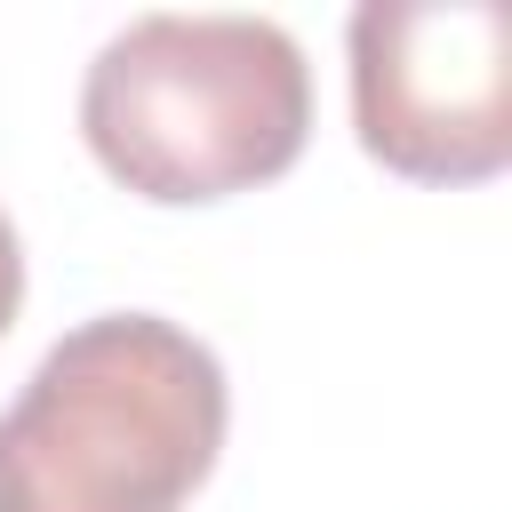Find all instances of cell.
Instances as JSON below:
<instances>
[{
	"label": "cell",
	"instance_id": "cell-4",
	"mask_svg": "<svg viewBox=\"0 0 512 512\" xmlns=\"http://www.w3.org/2000/svg\"><path fill=\"white\" fill-rule=\"evenodd\" d=\"M16 304H24V240H16V216L0 208V336L16 328Z\"/></svg>",
	"mask_w": 512,
	"mask_h": 512
},
{
	"label": "cell",
	"instance_id": "cell-3",
	"mask_svg": "<svg viewBox=\"0 0 512 512\" xmlns=\"http://www.w3.org/2000/svg\"><path fill=\"white\" fill-rule=\"evenodd\" d=\"M352 136L408 184H488L512 160V8L360 0L344 24Z\"/></svg>",
	"mask_w": 512,
	"mask_h": 512
},
{
	"label": "cell",
	"instance_id": "cell-1",
	"mask_svg": "<svg viewBox=\"0 0 512 512\" xmlns=\"http://www.w3.org/2000/svg\"><path fill=\"white\" fill-rule=\"evenodd\" d=\"M224 424V360L184 320L88 312L0 408V512H184Z\"/></svg>",
	"mask_w": 512,
	"mask_h": 512
},
{
	"label": "cell",
	"instance_id": "cell-2",
	"mask_svg": "<svg viewBox=\"0 0 512 512\" xmlns=\"http://www.w3.org/2000/svg\"><path fill=\"white\" fill-rule=\"evenodd\" d=\"M312 64L272 16H128L80 72V144L160 208H208L296 168Z\"/></svg>",
	"mask_w": 512,
	"mask_h": 512
}]
</instances>
